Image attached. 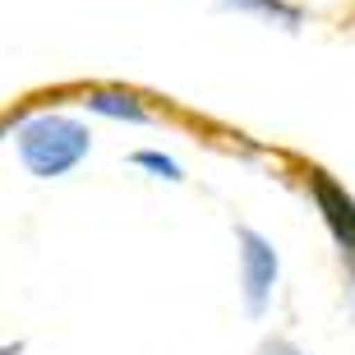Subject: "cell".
<instances>
[{
  "label": "cell",
  "mask_w": 355,
  "mask_h": 355,
  "mask_svg": "<svg viewBox=\"0 0 355 355\" xmlns=\"http://www.w3.org/2000/svg\"><path fill=\"white\" fill-rule=\"evenodd\" d=\"M222 5H231L240 14H254V19H268L277 28H300L304 24V10L300 5H286V0H222Z\"/></svg>",
  "instance_id": "5b68a950"
},
{
  "label": "cell",
  "mask_w": 355,
  "mask_h": 355,
  "mask_svg": "<svg viewBox=\"0 0 355 355\" xmlns=\"http://www.w3.org/2000/svg\"><path fill=\"white\" fill-rule=\"evenodd\" d=\"M130 166H139V171H153L157 180H171V184L184 180V166H180L175 157H166V153H157V148H139V153H130Z\"/></svg>",
  "instance_id": "8992f818"
},
{
  "label": "cell",
  "mask_w": 355,
  "mask_h": 355,
  "mask_svg": "<svg viewBox=\"0 0 355 355\" xmlns=\"http://www.w3.org/2000/svg\"><path fill=\"white\" fill-rule=\"evenodd\" d=\"M309 194H314L318 212H323L332 240L342 245L346 268H351V277H355V198L346 194L342 184H332L328 175H309Z\"/></svg>",
  "instance_id": "3957f363"
},
{
  "label": "cell",
  "mask_w": 355,
  "mask_h": 355,
  "mask_svg": "<svg viewBox=\"0 0 355 355\" xmlns=\"http://www.w3.org/2000/svg\"><path fill=\"white\" fill-rule=\"evenodd\" d=\"M14 148H19V162H24L28 175L37 180H60V175L79 171L92 153V134L88 125H79L74 116H60V111H37L28 116L19 130H14Z\"/></svg>",
  "instance_id": "6da1fadb"
},
{
  "label": "cell",
  "mask_w": 355,
  "mask_h": 355,
  "mask_svg": "<svg viewBox=\"0 0 355 355\" xmlns=\"http://www.w3.org/2000/svg\"><path fill=\"white\" fill-rule=\"evenodd\" d=\"M263 355H295L286 342H272V346H263Z\"/></svg>",
  "instance_id": "52a82bcc"
},
{
  "label": "cell",
  "mask_w": 355,
  "mask_h": 355,
  "mask_svg": "<svg viewBox=\"0 0 355 355\" xmlns=\"http://www.w3.org/2000/svg\"><path fill=\"white\" fill-rule=\"evenodd\" d=\"M83 106L92 116H106V120H125V125H148L153 111L139 102V92L130 88H88L83 92Z\"/></svg>",
  "instance_id": "277c9868"
},
{
  "label": "cell",
  "mask_w": 355,
  "mask_h": 355,
  "mask_svg": "<svg viewBox=\"0 0 355 355\" xmlns=\"http://www.w3.org/2000/svg\"><path fill=\"white\" fill-rule=\"evenodd\" d=\"M236 245H240V295H245V314L250 318H263L272 309V291H277V277H282V259H277L272 240L254 226H240L236 231Z\"/></svg>",
  "instance_id": "7a4b0ae2"
}]
</instances>
